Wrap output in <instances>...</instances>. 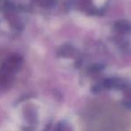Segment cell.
Returning a JSON list of instances; mask_svg holds the SVG:
<instances>
[{"instance_id":"obj_1","label":"cell","mask_w":131,"mask_h":131,"mask_svg":"<svg viewBox=\"0 0 131 131\" xmlns=\"http://www.w3.org/2000/svg\"><path fill=\"white\" fill-rule=\"evenodd\" d=\"M115 29L118 31H121V32H127V31L129 30L130 26L127 21H117L115 23Z\"/></svg>"}]
</instances>
